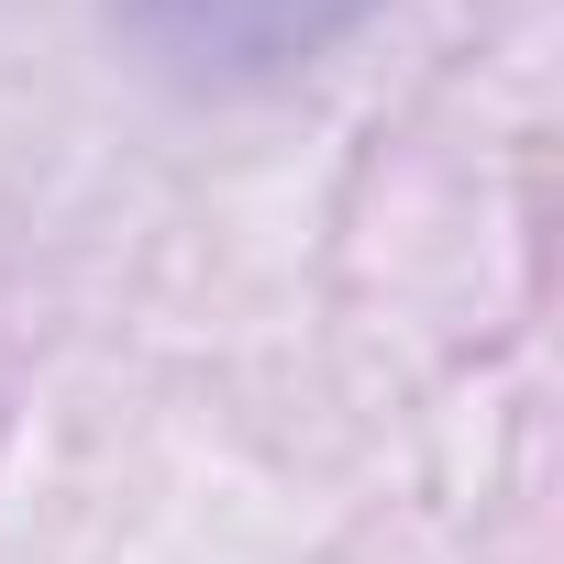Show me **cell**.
Returning <instances> with one entry per match:
<instances>
[{
  "label": "cell",
  "mask_w": 564,
  "mask_h": 564,
  "mask_svg": "<svg viewBox=\"0 0 564 564\" xmlns=\"http://www.w3.org/2000/svg\"><path fill=\"white\" fill-rule=\"evenodd\" d=\"M377 0H122L133 45L188 78V89H254V78H289L311 56H333Z\"/></svg>",
  "instance_id": "1"
}]
</instances>
